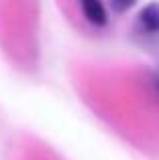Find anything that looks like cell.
I'll return each mask as SVG.
<instances>
[{
  "label": "cell",
  "instance_id": "1",
  "mask_svg": "<svg viewBox=\"0 0 159 160\" xmlns=\"http://www.w3.org/2000/svg\"><path fill=\"white\" fill-rule=\"evenodd\" d=\"M137 22L143 35L157 37L159 35V2H151L139 12Z\"/></svg>",
  "mask_w": 159,
  "mask_h": 160
},
{
  "label": "cell",
  "instance_id": "2",
  "mask_svg": "<svg viewBox=\"0 0 159 160\" xmlns=\"http://www.w3.org/2000/svg\"><path fill=\"white\" fill-rule=\"evenodd\" d=\"M80 6H82V12L90 24L104 27L108 22V14H106V8H104L102 0H80Z\"/></svg>",
  "mask_w": 159,
  "mask_h": 160
},
{
  "label": "cell",
  "instance_id": "3",
  "mask_svg": "<svg viewBox=\"0 0 159 160\" xmlns=\"http://www.w3.org/2000/svg\"><path fill=\"white\" fill-rule=\"evenodd\" d=\"M137 4V0H110V6L114 12H118V14H123V12L131 10L133 6Z\"/></svg>",
  "mask_w": 159,
  "mask_h": 160
},
{
  "label": "cell",
  "instance_id": "4",
  "mask_svg": "<svg viewBox=\"0 0 159 160\" xmlns=\"http://www.w3.org/2000/svg\"><path fill=\"white\" fill-rule=\"evenodd\" d=\"M153 87H155V93H157V98H159V73L153 75Z\"/></svg>",
  "mask_w": 159,
  "mask_h": 160
}]
</instances>
